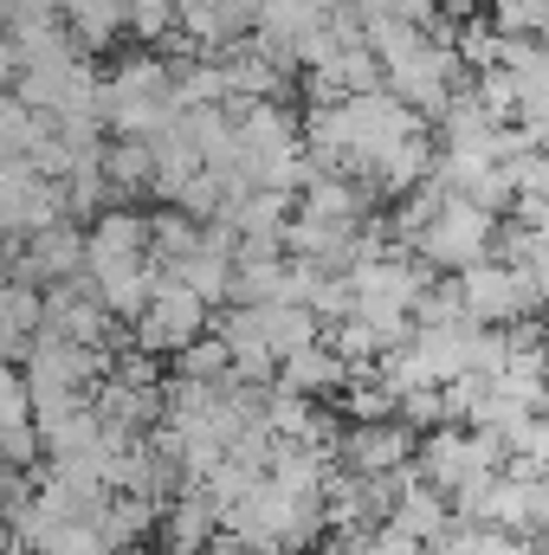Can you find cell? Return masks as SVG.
Listing matches in <instances>:
<instances>
[{
  "mask_svg": "<svg viewBox=\"0 0 549 555\" xmlns=\"http://www.w3.org/2000/svg\"><path fill=\"white\" fill-rule=\"evenodd\" d=\"M349 362L330 349V343H310V349H297V356H284L278 362V395H297V401H317V408H336L343 401V388H349Z\"/></svg>",
  "mask_w": 549,
  "mask_h": 555,
  "instance_id": "ba28073f",
  "label": "cell"
},
{
  "mask_svg": "<svg viewBox=\"0 0 549 555\" xmlns=\"http://www.w3.org/2000/svg\"><path fill=\"white\" fill-rule=\"evenodd\" d=\"M505 465H511L505 439H491V433H472V426H439V433H426V439H420V452H413V472H420V485H433L439 498H459L465 485H478V478H498Z\"/></svg>",
  "mask_w": 549,
  "mask_h": 555,
  "instance_id": "7a4b0ae2",
  "label": "cell"
},
{
  "mask_svg": "<svg viewBox=\"0 0 549 555\" xmlns=\"http://www.w3.org/2000/svg\"><path fill=\"white\" fill-rule=\"evenodd\" d=\"M420 439H413L401 420H375V426H343L336 439V472H356V478H388V472H408Z\"/></svg>",
  "mask_w": 549,
  "mask_h": 555,
  "instance_id": "52a82bcc",
  "label": "cell"
},
{
  "mask_svg": "<svg viewBox=\"0 0 549 555\" xmlns=\"http://www.w3.org/2000/svg\"><path fill=\"white\" fill-rule=\"evenodd\" d=\"M162 511H168V504H155V498H130V491H117V498L104 504L98 530H104L111 550H142V537L162 530Z\"/></svg>",
  "mask_w": 549,
  "mask_h": 555,
  "instance_id": "2e32d148",
  "label": "cell"
},
{
  "mask_svg": "<svg viewBox=\"0 0 549 555\" xmlns=\"http://www.w3.org/2000/svg\"><path fill=\"white\" fill-rule=\"evenodd\" d=\"M388 13L408 20V26H420V33H446V26H439V0H388Z\"/></svg>",
  "mask_w": 549,
  "mask_h": 555,
  "instance_id": "4316f807",
  "label": "cell"
},
{
  "mask_svg": "<svg viewBox=\"0 0 549 555\" xmlns=\"http://www.w3.org/2000/svg\"><path fill=\"white\" fill-rule=\"evenodd\" d=\"M201 220H188L181 207H155L149 214V266H181V259H194L201 253Z\"/></svg>",
  "mask_w": 549,
  "mask_h": 555,
  "instance_id": "e0dca14e",
  "label": "cell"
},
{
  "mask_svg": "<svg viewBox=\"0 0 549 555\" xmlns=\"http://www.w3.org/2000/svg\"><path fill=\"white\" fill-rule=\"evenodd\" d=\"M259 336H266V349L284 362V356H297V349L323 343V323H317L304 304H266V310H259Z\"/></svg>",
  "mask_w": 549,
  "mask_h": 555,
  "instance_id": "ac0fdd59",
  "label": "cell"
},
{
  "mask_svg": "<svg viewBox=\"0 0 549 555\" xmlns=\"http://www.w3.org/2000/svg\"><path fill=\"white\" fill-rule=\"evenodd\" d=\"M491 240H498V220L485 214V207H472V201H439L433 214H426V227H420V240H413V259H426L433 272H472V266H485L491 259Z\"/></svg>",
  "mask_w": 549,
  "mask_h": 555,
  "instance_id": "3957f363",
  "label": "cell"
},
{
  "mask_svg": "<svg viewBox=\"0 0 549 555\" xmlns=\"http://www.w3.org/2000/svg\"><path fill=\"white\" fill-rule=\"evenodd\" d=\"M59 20H65V33H72V46L91 59V52H111L124 33H130V13H124V0H65L59 7Z\"/></svg>",
  "mask_w": 549,
  "mask_h": 555,
  "instance_id": "8fae6325",
  "label": "cell"
},
{
  "mask_svg": "<svg viewBox=\"0 0 549 555\" xmlns=\"http://www.w3.org/2000/svg\"><path fill=\"white\" fill-rule=\"evenodd\" d=\"M111 555H149V550H111Z\"/></svg>",
  "mask_w": 549,
  "mask_h": 555,
  "instance_id": "83f0119b",
  "label": "cell"
},
{
  "mask_svg": "<svg viewBox=\"0 0 549 555\" xmlns=\"http://www.w3.org/2000/svg\"><path fill=\"white\" fill-rule=\"evenodd\" d=\"M130 330H137V349H142V356L175 362L188 343H201V336L214 330V310H207L188 284H175V278L155 272V297H149V310H142Z\"/></svg>",
  "mask_w": 549,
  "mask_h": 555,
  "instance_id": "277c9868",
  "label": "cell"
},
{
  "mask_svg": "<svg viewBox=\"0 0 549 555\" xmlns=\"http://www.w3.org/2000/svg\"><path fill=\"white\" fill-rule=\"evenodd\" d=\"M155 272L175 278V284H188L207 310H227V297H233V253H220V246H207V240H201L194 259H181V266H155Z\"/></svg>",
  "mask_w": 549,
  "mask_h": 555,
  "instance_id": "5bb4252c",
  "label": "cell"
},
{
  "mask_svg": "<svg viewBox=\"0 0 549 555\" xmlns=\"http://www.w3.org/2000/svg\"><path fill=\"white\" fill-rule=\"evenodd\" d=\"M181 117L175 104V72L162 52H130L111 78H104V130L111 137H162Z\"/></svg>",
  "mask_w": 549,
  "mask_h": 555,
  "instance_id": "6da1fadb",
  "label": "cell"
},
{
  "mask_svg": "<svg viewBox=\"0 0 549 555\" xmlns=\"http://www.w3.org/2000/svg\"><path fill=\"white\" fill-rule=\"evenodd\" d=\"M220 543V511H214V498L201 491V485H188L181 498H168V511H162V550L168 555H207Z\"/></svg>",
  "mask_w": 549,
  "mask_h": 555,
  "instance_id": "9c48e42d",
  "label": "cell"
},
{
  "mask_svg": "<svg viewBox=\"0 0 549 555\" xmlns=\"http://www.w3.org/2000/svg\"><path fill=\"white\" fill-rule=\"evenodd\" d=\"M130 259H149V214L137 207H111L91 220V272L98 266H130Z\"/></svg>",
  "mask_w": 549,
  "mask_h": 555,
  "instance_id": "30bf717a",
  "label": "cell"
},
{
  "mask_svg": "<svg viewBox=\"0 0 549 555\" xmlns=\"http://www.w3.org/2000/svg\"><path fill=\"white\" fill-rule=\"evenodd\" d=\"M459 297H465V317H472L478 330H511V323L544 317L537 284L518 272V266H498V259H485V266L459 272Z\"/></svg>",
  "mask_w": 549,
  "mask_h": 555,
  "instance_id": "5b68a950",
  "label": "cell"
},
{
  "mask_svg": "<svg viewBox=\"0 0 549 555\" xmlns=\"http://www.w3.org/2000/svg\"><path fill=\"white\" fill-rule=\"evenodd\" d=\"M0 426H33V395L13 362H0Z\"/></svg>",
  "mask_w": 549,
  "mask_h": 555,
  "instance_id": "d4e9b609",
  "label": "cell"
},
{
  "mask_svg": "<svg viewBox=\"0 0 549 555\" xmlns=\"http://www.w3.org/2000/svg\"><path fill=\"white\" fill-rule=\"evenodd\" d=\"M124 13H130V33H137L142 52H162L181 26H175V0H124Z\"/></svg>",
  "mask_w": 549,
  "mask_h": 555,
  "instance_id": "7402d4cb",
  "label": "cell"
},
{
  "mask_svg": "<svg viewBox=\"0 0 549 555\" xmlns=\"http://www.w3.org/2000/svg\"><path fill=\"white\" fill-rule=\"evenodd\" d=\"M85 272H91V227H78V220H59V227L33 233L13 259V284H33V291L72 284Z\"/></svg>",
  "mask_w": 549,
  "mask_h": 555,
  "instance_id": "8992f818",
  "label": "cell"
},
{
  "mask_svg": "<svg viewBox=\"0 0 549 555\" xmlns=\"http://www.w3.org/2000/svg\"><path fill=\"white\" fill-rule=\"evenodd\" d=\"M452 52H459V65L478 78V72H491L498 65V26L478 13V20H465V26H452Z\"/></svg>",
  "mask_w": 549,
  "mask_h": 555,
  "instance_id": "603a6c76",
  "label": "cell"
},
{
  "mask_svg": "<svg viewBox=\"0 0 549 555\" xmlns=\"http://www.w3.org/2000/svg\"><path fill=\"white\" fill-rule=\"evenodd\" d=\"M388 524L433 555L439 543H446V530H452V504H446L433 485H420V478H413L408 491H401V504H395V517H388Z\"/></svg>",
  "mask_w": 549,
  "mask_h": 555,
  "instance_id": "4fadbf2b",
  "label": "cell"
},
{
  "mask_svg": "<svg viewBox=\"0 0 549 555\" xmlns=\"http://www.w3.org/2000/svg\"><path fill=\"white\" fill-rule=\"evenodd\" d=\"M98 168H104V181H111L124 201H137V194L155 188V149H149L142 137H111Z\"/></svg>",
  "mask_w": 549,
  "mask_h": 555,
  "instance_id": "9a60e30c",
  "label": "cell"
},
{
  "mask_svg": "<svg viewBox=\"0 0 549 555\" xmlns=\"http://www.w3.org/2000/svg\"><path fill=\"white\" fill-rule=\"evenodd\" d=\"M52 137V117H33L13 91H0V155H33Z\"/></svg>",
  "mask_w": 549,
  "mask_h": 555,
  "instance_id": "d6986e66",
  "label": "cell"
},
{
  "mask_svg": "<svg viewBox=\"0 0 549 555\" xmlns=\"http://www.w3.org/2000/svg\"><path fill=\"white\" fill-rule=\"evenodd\" d=\"M91 291H98V304H104L117 323H137L142 310H149V297H155V266H149V259L98 266V272H91Z\"/></svg>",
  "mask_w": 549,
  "mask_h": 555,
  "instance_id": "7c38bea8",
  "label": "cell"
},
{
  "mask_svg": "<svg viewBox=\"0 0 549 555\" xmlns=\"http://www.w3.org/2000/svg\"><path fill=\"white\" fill-rule=\"evenodd\" d=\"M39 555H111V543H104L98 524H59L52 543H46Z\"/></svg>",
  "mask_w": 549,
  "mask_h": 555,
  "instance_id": "cb8c5ba5",
  "label": "cell"
},
{
  "mask_svg": "<svg viewBox=\"0 0 549 555\" xmlns=\"http://www.w3.org/2000/svg\"><path fill=\"white\" fill-rule=\"evenodd\" d=\"M356 555H426L413 537H401L395 524H382V530H369L362 543H356Z\"/></svg>",
  "mask_w": 549,
  "mask_h": 555,
  "instance_id": "484cf974",
  "label": "cell"
},
{
  "mask_svg": "<svg viewBox=\"0 0 549 555\" xmlns=\"http://www.w3.org/2000/svg\"><path fill=\"white\" fill-rule=\"evenodd\" d=\"M175 375H188V382H207V388H220L227 375H233V349L207 330L201 343H188L181 356H175Z\"/></svg>",
  "mask_w": 549,
  "mask_h": 555,
  "instance_id": "ffe728a7",
  "label": "cell"
},
{
  "mask_svg": "<svg viewBox=\"0 0 549 555\" xmlns=\"http://www.w3.org/2000/svg\"><path fill=\"white\" fill-rule=\"evenodd\" d=\"M498 39H549V0H491L485 13Z\"/></svg>",
  "mask_w": 549,
  "mask_h": 555,
  "instance_id": "44dd1931",
  "label": "cell"
}]
</instances>
